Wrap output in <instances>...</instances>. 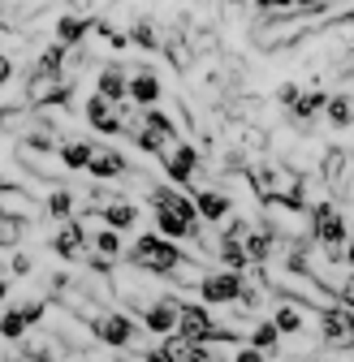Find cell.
Listing matches in <instances>:
<instances>
[{
  "label": "cell",
  "mask_w": 354,
  "mask_h": 362,
  "mask_svg": "<svg viewBox=\"0 0 354 362\" xmlns=\"http://www.w3.org/2000/svg\"><path fill=\"white\" fill-rule=\"evenodd\" d=\"M190 259L195 255L182 250V242L160 238L156 229L143 233V238H135V246L125 250V263L135 267V272H147V276H156V281H173V272L182 267V263H190Z\"/></svg>",
  "instance_id": "1"
},
{
  "label": "cell",
  "mask_w": 354,
  "mask_h": 362,
  "mask_svg": "<svg viewBox=\"0 0 354 362\" xmlns=\"http://www.w3.org/2000/svg\"><path fill=\"white\" fill-rule=\"evenodd\" d=\"M91 337H96V345H108V349H139V341L147 337V328L130 310L108 306V310H100L96 320H91Z\"/></svg>",
  "instance_id": "2"
},
{
  "label": "cell",
  "mask_w": 354,
  "mask_h": 362,
  "mask_svg": "<svg viewBox=\"0 0 354 362\" xmlns=\"http://www.w3.org/2000/svg\"><path fill=\"white\" fill-rule=\"evenodd\" d=\"M199 302L203 306H238L246 293V272H229V267H207L199 281Z\"/></svg>",
  "instance_id": "3"
},
{
  "label": "cell",
  "mask_w": 354,
  "mask_h": 362,
  "mask_svg": "<svg viewBox=\"0 0 354 362\" xmlns=\"http://www.w3.org/2000/svg\"><path fill=\"white\" fill-rule=\"evenodd\" d=\"M48 216V207H43L26 186H18V181H0V220L5 224H35V220H43Z\"/></svg>",
  "instance_id": "4"
},
{
  "label": "cell",
  "mask_w": 354,
  "mask_h": 362,
  "mask_svg": "<svg viewBox=\"0 0 354 362\" xmlns=\"http://www.w3.org/2000/svg\"><path fill=\"white\" fill-rule=\"evenodd\" d=\"M199 164H203V156H199V147L186 143V139H177V143H169V147L160 151V173L169 177V186H195Z\"/></svg>",
  "instance_id": "5"
},
{
  "label": "cell",
  "mask_w": 354,
  "mask_h": 362,
  "mask_svg": "<svg viewBox=\"0 0 354 362\" xmlns=\"http://www.w3.org/2000/svg\"><path fill=\"white\" fill-rule=\"evenodd\" d=\"M82 121L91 125L100 139H125V125H130V121L121 117V104H113V100L96 95V90L82 100Z\"/></svg>",
  "instance_id": "6"
},
{
  "label": "cell",
  "mask_w": 354,
  "mask_h": 362,
  "mask_svg": "<svg viewBox=\"0 0 354 362\" xmlns=\"http://www.w3.org/2000/svg\"><path fill=\"white\" fill-rule=\"evenodd\" d=\"M48 246H52V255L65 259V263H86V255H91V233H86V220H82V216L61 220Z\"/></svg>",
  "instance_id": "7"
},
{
  "label": "cell",
  "mask_w": 354,
  "mask_h": 362,
  "mask_svg": "<svg viewBox=\"0 0 354 362\" xmlns=\"http://www.w3.org/2000/svg\"><path fill=\"white\" fill-rule=\"evenodd\" d=\"M177 320H182V298H177V293H160V298H152L147 310L139 315V324L147 328V337H160V341L177 332Z\"/></svg>",
  "instance_id": "8"
},
{
  "label": "cell",
  "mask_w": 354,
  "mask_h": 362,
  "mask_svg": "<svg viewBox=\"0 0 354 362\" xmlns=\"http://www.w3.org/2000/svg\"><path fill=\"white\" fill-rule=\"evenodd\" d=\"M316 324H320V341H324L329 349H350V345H354V310H350V306H341V302L324 306V310L316 315Z\"/></svg>",
  "instance_id": "9"
},
{
  "label": "cell",
  "mask_w": 354,
  "mask_h": 362,
  "mask_svg": "<svg viewBox=\"0 0 354 362\" xmlns=\"http://www.w3.org/2000/svg\"><path fill=\"white\" fill-rule=\"evenodd\" d=\"M160 100H164L160 74L147 69V65H139L135 74H130V104H135V108H160Z\"/></svg>",
  "instance_id": "10"
},
{
  "label": "cell",
  "mask_w": 354,
  "mask_h": 362,
  "mask_svg": "<svg viewBox=\"0 0 354 362\" xmlns=\"http://www.w3.org/2000/svg\"><path fill=\"white\" fill-rule=\"evenodd\" d=\"M96 30V18L91 13H57V26H52V39L65 43V48H82Z\"/></svg>",
  "instance_id": "11"
},
{
  "label": "cell",
  "mask_w": 354,
  "mask_h": 362,
  "mask_svg": "<svg viewBox=\"0 0 354 362\" xmlns=\"http://www.w3.org/2000/svg\"><path fill=\"white\" fill-rule=\"evenodd\" d=\"M195 207H199V220L203 224H225L234 216V199L225 190H216V186H199L195 190Z\"/></svg>",
  "instance_id": "12"
},
{
  "label": "cell",
  "mask_w": 354,
  "mask_h": 362,
  "mask_svg": "<svg viewBox=\"0 0 354 362\" xmlns=\"http://www.w3.org/2000/svg\"><path fill=\"white\" fill-rule=\"evenodd\" d=\"M86 173H91V181H117V177H125L130 173V160H125V151H117V147H96V156H91V164H86Z\"/></svg>",
  "instance_id": "13"
},
{
  "label": "cell",
  "mask_w": 354,
  "mask_h": 362,
  "mask_svg": "<svg viewBox=\"0 0 354 362\" xmlns=\"http://www.w3.org/2000/svg\"><path fill=\"white\" fill-rule=\"evenodd\" d=\"M96 95H104V100H113V104H125V100H130V69H125L121 61H113V65H104V69L96 74Z\"/></svg>",
  "instance_id": "14"
},
{
  "label": "cell",
  "mask_w": 354,
  "mask_h": 362,
  "mask_svg": "<svg viewBox=\"0 0 354 362\" xmlns=\"http://www.w3.org/2000/svg\"><path fill=\"white\" fill-rule=\"evenodd\" d=\"M139 203L135 199H125V194H117L113 203H104L100 207V220H104V229H117V233H130V229H135V224H139Z\"/></svg>",
  "instance_id": "15"
},
{
  "label": "cell",
  "mask_w": 354,
  "mask_h": 362,
  "mask_svg": "<svg viewBox=\"0 0 354 362\" xmlns=\"http://www.w3.org/2000/svg\"><path fill=\"white\" fill-rule=\"evenodd\" d=\"M320 181H324V186H346V181H350V156H346V147H324L320 151Z\"/></svg>",
  "instance_id": "16"
},
{
  "label": "cell",
  "mask_w": 354,
  "mask_h": 362,
  "mask_svg": "<svg viewBox=\"0 0 354 362\" xmlns=\"http://www.w3.org/2000/svg\"><path fill=\"white\" fill-rule=\"evenodd\" d=\"M268 320L281 328V337H302V332H307V306H302V302L281 298V302H277V310L268 315Z\"/></svg>",
  "instance_id": "17"
},
{
  "label": "cell",
  "mask_w": 354,
  "mask_h": 362,
  "mask_svg": "<svg viewBox=\"0 0 354 362\" xmlns=\"http://www.w3.org/2000/svg\"><path fill=\"white\" fill-rule=\"evenodd\" d=\"M96 147H100V143H86V139H65V143L57 147V160H61L69 173H86V164H91Z\"/></svg>",
  "instance_id": "18"
},
{
  "label": "cell",
  "mask_w": 354,
  "mask_h": 362,
  "mask_svg": "<svg viewBox=\"0 0 354 362\" xmlns=\"http://www.w3.org/2000/svg\"><path fill=\"white\" fill-rule=\"evenodd\" d=\"M281 341H285V337H281V328H277L273 320H255L251 332H246V345H255L259 354H268V358L281 354Z\"/></svg>",
  "instance_id": "19"
},
{
  "label": "cell",
  "mask_w": 354,
  "mask_h": 362,
  "mask_svg": "<svg viewBox=\"0 0 354 362\" xmlns=\"http://www.w3.org/2000/svg\"><path fill=\"white\" fill-rule=\"evenodd\" d=\"M324 108H329V90L324 86H312V90H302L298 104L285 108L290 117H302V121H324Z\"/></svg>",
  "instance_id": "20"
},
{
  "label": "cell",
  "mask_w": 354,
  "mask_h": 362,
  "mask_svg": "<svg viewBox=\"0 0 354 362\" xmlns=\"http://www.w3.org/2000/svg\"><path fill=\"white\" fill-rule=\"evenodd\" d=\"M125 30H130V43H135V48H143V52H164V35L156 30V22H152L147 13L135 18Z\"/></svg>",
  "instance_id": "21"
},
{
  "label": "cell",
  "mask_w": 354,
  "mask_h": 362,
  "mask_svg": "<svg viewBox=\"0 0 354 362\" xmlns=\"http://www.w3.org/2000/svg\"><path fill=\"white\" fill-rule=\"evenodd\" d=\"M139 121L156 134V139H164V143H177L182 139V129H177V121L169 117V112H160V108H139Z\"/></svg>",
  "instance_id": "22"
},
{
  "label": "cell",
  "mask_w": 354,
  "mask_h": 362,
  "mask_svg": "<svg viewBox=\"0 0 354 362\" xmlns=\"http://www.w3.org/2000/svg\"><path fill=\"white\" fill-rule=\"evenodd\" d=\"M91 255H100V259H108V263L125 259V242H121V233H117V229H96V233H91Z\"/></svg>",
  "instance_id": "23"
},
{
  "label": "cell",
  "mask_w": 354,
  "mask_h": 362,
  "mask_svg": "<svg viewBox=\"0 0 354 362\" xmlns=\"http://www.w3.org/2000/svg\"><path fill=\"white\" fill-rule=\"evenodd\" d=\"M324 121H329V129H354V100L350 95H329Z\"/></svg>",
  "instance_id": "24"
},
{
  "label": "cell",
  "mask_w": 354,
  "mask_h": 362,
  "mask_svg": "<svg viewBox=\"0 0 354 362\" xmlns=\"http://www.w3.org/2000/svg\"><path fill=\"white\" fill-rule=\"evenodd\" d=\"M43 207H48V216H52L57 224H61V220H74V216H78V203H74V194H69L65 186H61V190H52L48 199H43Z\"/></svg>",
  "instance_id": "25"
},
{
  "label": "cell",
  "mask_w": 354,
  "mask_h": 362,
  "mask_svg": "<svg viewBox=\"0 0 354 362\" xmlns=\"http://www.w3.org/2000/svg\"><path fill=\"white\" fill-rule=\"evenodd\" d=\"M255 9L263 13V22H277V18H294L298 0H255Z\"/></svg>",
  "instance_id": "26"
},
{
  "label": "cell",
  "mask_w": 354,
  "mask_h": 362,
  "mask_svg": "<svg viewBox=\"0 0 354 362\" xmlns=\"http://www.w3.org/2000/svg\"><path fill=\"white\" fill-rule=\"evenodd\" d=\"M298 95H302V86H298L294 78H285V82L277 86V104H281V108H294V104H298Z\"/></svg>",
  "instance_id": "27"
},
{
  "label": "cell",
  "mask_w": 354,
  "mask_h": 362,
  "mask_svg": "<svg viewBox=\"0 0 354 362\" xmlns=\"http://www.w3.org/2000/svg\"><path fill=\"white\" fill-rule=\"evenodd\" d=\"M333 298H337L341 306H350V310H354V272H346V276L337 281V289H333Z\"/></svg>",
  "instance_id": "28"
},
{
  "label": "cell",
  "mask_w": 354,
  "mask_h": 362,
  "mask_svg": "<svg viewBox=\"0 0 354 362\" xmlns=\"http://www.w3.org/2000/svg\"><path fill=\"white\" fill-rule=\"evenodd\" d=\"M9 272H13V276H30V272H35V259H30L26 250H18V255L9 259Z\"/></svg>",
  "instance_id": "29"
},
{
  "label": "cell",
  "mask_w": 354,
  "mask_h": 362,
  "mask_svg": "<svg viewBox=\"0 0 354 362\" xmlns=\"http://www.w3.org/2000/svg\"><path fill=\"white\" fill-rule=\"evenodd\" d=\"M234 362H268V354H259L255 345H238L234 349Z\"/></svg>",
  "instance_id": "30"
},
{
  "label": "cell",
  "mask_w": 354,
  "mask_h": 362,
  "mask_svg": "<svg viewBox=\"0 0 354 362\" xmlns=\"http://www.w3.org/2000/svg\"><path fill=\"white\" fill-rule=\"evenodd\" d=\"M9 78H13V57L0 52V86H9Z\"/></svg>",
  "instance_id": "31"
},
{
  "label": "cell",
  "mask_w": 354,
  "mask_h": 362,
  "mask_svg": "<svg viewBox=\"0 0 354 362\" xmlns=\"http://www.w3.org/2000/svg\"><path fill=\"white\" fill-rule=\"evenodd\" d=\"M341 263H346V267H350V272H354V238H350V242H346V250H341Z\"/></svg>",
  "instance_id": "32"
},
{
  "label": "cell",
  "mask_w": 354,
  "mask_h": 362,
  "mask_svg": "<svg viewBox=\"0 0 354 362\" xmlns=\"http://www.w3.org/2000/svg\"><path fill=\"white\" fill-rule=\"evenodd\" d=\"M100 362H125V358H100Z\"/></svg>",
  "instance_id": "33"
},
{
  "label": "cell",
  "mask_w": 354,
  "mask_h": 362,
  "mask_svg": "<svg viewBox=\"0 0 354 362\" xmlns=\"http://www.w3.org/2000/svg\"><path fill=\"white\" fill-rule=\"evenodd\" d=\"M316 362H329V358H316Z\"/></svg>",
  "instance_id": "34"
}]
</instances>
